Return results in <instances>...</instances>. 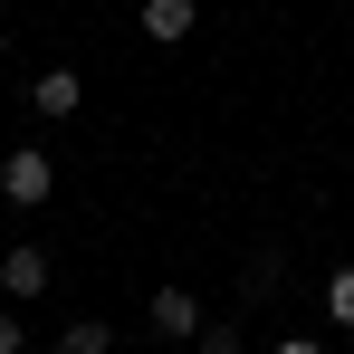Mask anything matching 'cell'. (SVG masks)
<instances>
[{
	"mask_svg": "<svg viewBox=\"0 0 354 354\" xmlns=\"http://www.w3.org/2000/svg\"><path fill=\"white\" fill-rule=\"evenodd\" d=\"M144 326H153V335H173V345H201V326H211V316H201V297H192V288H153V297H144Z\"/></svg>",
	"mask_w": 354,
	"mask_h": 354,
	"instance_id": "3",
	"label": "cell"
},
{
	"mask_svg": "<svg viewBox=\"0 0 354 354\" xmlns=\"http://www.w3.org/2000/svg\"><path fill=\"white\" fill-rule=\"evenodd\" d=\"M268 354H326V345H316V335H278Z\"/></svg>",
	"mask_w": 354,
	"mask_h": 354,
	"instance_id": "10",
	"label": "cell"
},
{
	"mask_svg": "<svg viewBox=\"0 0 354 354\" xmlns=\"http://www.w3.org/2000/svg\"><path fill=\"white\" fill-rule=\"evenodd\" d=\"M0 354H29V326H19V306H0Z\"/></svg>",
	"mask_w": 354,
	"mask_h": 354,
	"instance_id": "9",
	"label": "cell"
},
{
	"mask_svg": "<svg viewBox=\"0 0 354 354\" xmlns=\"http://www.w3.org/2000/svg\"><path fill=\"white\" fill-rule=\"evenodd\" d=\"M48 278H58V268H48V249H39V239L0 249V297H10V306H39V297H48Z\"/></svg>",
	"mask_w": 354,
	"mask_h": 354,
	"instance_id": "2",
	"label": "cell"
},
{
	"mask_svg": "<svg viewBox=\"0 0 354 354\" xmlns=\"http://www.w3.org/2000/svg\"><path fill=\"white\" fill-rule=\"evenodd\" d=\"M77 106H86V77H77V67H39V86H29V115L67 124Z\"/></svg>",
	"mask_w": 354,
	"mask_h": 354,
	"instance_id": "4",
	"label": "cell"
},
{
	"mask_svg": "<svg viewBox=\"0 0 354 354\" xmlns=\"http://www.w3.org/2000/svg\"><path fill=\"white\" fill-rule=\"evenodd\" d=\"M0 29H10V0H0Z\"/></svg>",
	"mask_w": 354,
	"mask_h": 354,
	"instance_id": "11",
	"label": "cell"
},
{
	"mask_svg": "<svg viewBox=\"0 0 354 354\" xmlns=\"http://www.w3.org/2000/svg\"><path fill=\"white\" fill-rule=\"evenodd\" d=\"M192 29H201V0H144V39L153 48H182Z\"/></svg>",
	"mask_w": 354,
	"mask_h": 354,
	"instance_id": "5",
	"label": "cell"
},
{
	"mask_svg": "<svg viewBox=\"0 0 354 354\" xmlns=\"http://www.w3.org/2000/svg\"><path fill=\"white\" fill-rule=\"evenodd\" d=\"M192 354H249V335H239L230 316H211V326H201V345H192Z\"/></svg>",
	"mask_w": 354,
	"mask_h": 354,
	"instance_id": "8",
	"label": "cell"
},
{
	"mask_svg": "<svg viewBox=\"0 0 354 354\" xmlns=\"http://www.w3.org/2000/svg\"><path fill=\"white\" fill-rule=\"evenodd\" d=\"M48 192H58V163H48L39 144H19V153H0V201H10V211H39Z\"/></svg>",
	"mask_w": 354,
	"mask_h": 354,
	"instance_id": "1",
	"label": "cell"
},
{
	"mask_svg": "<svg viewBox=\"0 0 354 354\" xmlns=\"http://www.w3.org/2000/svg\"><path fill=\"white\" fill-rule=\"evenodd\" d=\"M58 354H115L106 316H77V326H58Z\"/></svg>",
	"mask_w": 354,
	"mask_h": 354,
	"instance_id": "6",
	"label": "cell"
},
{
	"mask_svg": "<svg viewBox=\"0 0 354 354\" xmlns=\"http://www.w3.org/2000/svg\"><path fill=\"white\" fill-rule=\"evenodd\" d=\"M326 316H335V335H354V268L326 278Z\"/></svg>",
	"mask_w": 354,
	"mask_h": 354,
	"instance_id": "7",
	"label": "cell"
}]
</instances>
